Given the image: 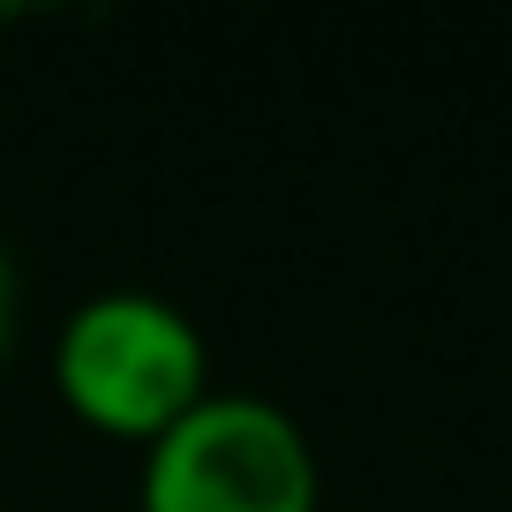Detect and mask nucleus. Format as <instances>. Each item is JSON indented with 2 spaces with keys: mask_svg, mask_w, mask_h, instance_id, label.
Masks as SVG:
<instances>
[{
  "mask_svg": "<svg viewBox=\"0 0 512 512\" xmlns=\"http://www.w3.org/2000/svg\"><path fill=\"white\" fill-rule=\"evenodd\" d=\"M53 392L83 430L144 452L211 392V339L159 287H91L53 324Z\"/></svg>",
  "mask_w": 512,
  "mask_h": 512,
  "instance_id": "f257e3e1",
  "label": "nucleus"
},
{
  "mask_svg": "<svg viewBox=\"0 0 512 512\" xmlns=\"http://www.w3.org/2000/svg\"><path fill=\"white\" fill-rule=\"evenodd\" d=\"M136 512H324V467L287 400L211 384L136 452Z\"/></svg>",
  "mask_w": 512,
  "mask_h": 512,
  "instance_id": "f03ea898",
  "label": "nucleus"
},
{
  "mask_svg": "<svg viewBox=\"0 0 512 512\" xmlns=\"http://www.w3.org/2000/svg\"><path fill=\"white\" fill-rule=\"evenodd\" d=\"M16 324H23V279H16V256H8V234H0V362L16 347Z\"/></svg>",
  "mask_w": 512,
  "mask_h": 512,
  "instance_id": "7ed1b4c3",
  "label": "nucleus"
}]
</instances>
